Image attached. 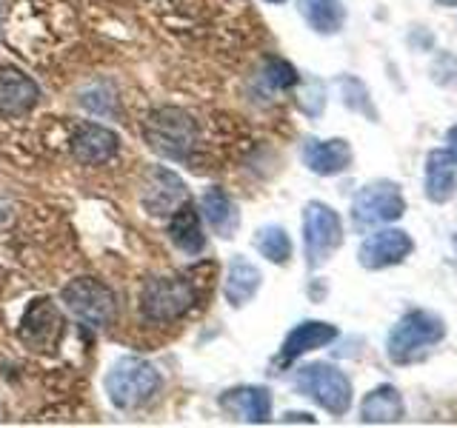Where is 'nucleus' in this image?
I'll return each instance as SVG.
<instances>
[{
  "label": "nucleus",
  "instance_id": "f257e3e1",
  "mask_svg": "<svg viewBox=\"0 0 457 428\" xmlns=\"http://www.w3.org/2000/svg\"><path fill=\"white\" fill-rule=\"evenodd\" d=\"M443 337H446V323L440 314L418 309L397 320V325L389 332V340H386V354L397 366H411L428 357V351Z\"/></svg>",
  "mask_w": 457,
  "mask_h": 428
},
{
  "label": "nucleus",
  "instance_id": "f03ea898",
  "mask_svg": "<svg viewBox=\"0 0 457 428\" xmlns=\"http://www.w3.org/2000/svg\"><path fill=\"white\" fill-rule=\"evenodd\" d=\"M161 371H157L149 360L140 357H120L114 360L109 374H106V394L112 406L120 411H132L161 391Z\"/></svg>",
  "mask_w": 457,
  "mask_h": 428
},
{
  "label": "nucleus",
  "instance_id": "7ed1b4c3",
  "mask_svg": "<svg viewBox=\"0 0 457 428\" xmlns=\"http://www.w3.org/2000/svg\"><path fill=\"white\" fill-rule=\"evenodd\" d=\"M146 143L166 160H189L192 149L197 146V123L183 109L161 106L146 120Z\"/></svg>",
  "mask_w": 457,
  "mask_h": 428
},
{
  "label": "nucleus",
  "instance_id": "20e7f679",
  "mask_svg": "<svg viewBox=\"0 0 457 428\" xmlns=\"http://www.w3.org/2000/svg\"><path fill=\"white\" fill-rule=\"evenodd\" d=\"M295 389L335 417H343L352 408V380L332 363L303 366L295 374Z\"/></svg>",
  "mask_w": 457,
  "mask_h": 428
},
{
  "label": "nucleus",
  "instance_id": "39448f33",
  "mask_svg": "<svg viewBox=\"0 0 457 428\" xmlns=\"http://www.w3.org/2000/svg\"><path fill=\"white\" fill-rule=\"evenodd\" d=\"M197 303V292L183 277H152L140 292V314L149 323H169L183 317Z\"/></svg>",
  "mask_w": 457,
  "mask_h": 428
},
{
  "label": "nucleus",
  "instance_id": "423d86ee",
  "mask_svg": "<svg viewBox=\"0 0 457 428\" xmlns=\"http://www.w3.org/2000/svg\"><path fill=\"white\" fill-rule=\"evenodd\" d=\"M63 306L89 328H109L118 317V303H114L112 289L95 277H78L63 285L61 292Z\"/></svg>",
  "mask_w": 457,
  "mask_h": 428
},
{
  "label": "nucleus",
  "instance_id": "0eeeda50",
  "mask_svg": "<svg viewBox=\"0 0 457 428\" xmlns=\"http://www.w3.org/2000/svg\"><path fill=\"white\" fill-rule=\"evenodd\" d=\"M403 211H406L403 192H400L397 183H389V180L366 183L352 200V223L354 228H361V232L395 223L403 218Z\"/></svg>",
  "mask_w": 457,
  "mask_h": 428
},
{
  "label": "nucleus",
  "instance_id": "6e6552de",
  "mask_svg": "<svg viewBox=\"0 0 457 428\" xmlns=\"http://www.w3.org/2000/svg\"><path fill=\"white\" fill-rule=\"evenodd\" d=\"M340 246H343L340 214L332 206L320 203V200L306 203V209H303V249H306L309 268H320Z\"/></svg>",
  "mask_w": 457,
  "mask_h": 428
},
{
  "label": "nucleus",
  "instance_id": "1a4fd4ad",
  "mask_svg": "<svg viewBox=\"0 0 457 428\" xmlns=\"http://www.w3.org/2000/svg\"><path fill=\"white\" fill-rule=\"evenodd\" d=\"M63 314L52 300H32L21 320V340L35 351H52L63 337Z\"/></svg>",
  "mask_w": 457,
  "mask_h": 428
},
{
  "label": "nucleus",
  "instance_id": "9d476101",
  "mask_svg": "<svg viewBox=\"0 0 457 428\" xmlns=\"http://www.w3.org/2000/svg\"><path fill=\"white\" fill-rule=\"evenodd\" d=\"M414 251V240L403 232V228H380V232L369 235L361 249H357V263L369 271H380L403 263Z\"/></svg>",
  "mask_w": 457,
  "mask_h": 428
},
{
  "label": "nucleus",
  "instance_id": "9b49d317",
  "mask_svg": "<svg viewBox=\"0 0 457 428\" xmlns=\"http://www.w3.org/2000/svg\"><path fill=\"white\" fill-rule=\"evenodd\" d=\"M143 209L154 218H166V214H175V209L180 203H186V183L175 175V171H169L163 166H154L149 175H146V183H143Z\"/></svg>",
  "mask_w": 457,
  "mask_h": 428
},
{
  "label": "nucleus",
  "instance_id": "f8f14e48",
  "mask_svg": "<svg viewBox=\"0 0 457 428\" xmlns=\"http://www.w3.org/2000/svg\"><path fill=\"white\" fill-rule=\"evenodd\" d=\"M69 146L78 163L97 166V163H106L109 157H114V152H118V135L100 123H83L80 128H75Z\"/></svg>",
  "mask_w": 457,
  "mask_h": 428
},
{
  "label": "nucleus",
  "instance_id": "ddd939ff",
  "mask_svg": "<svg viewBox=\"0 0 457 428\" xmlns=\"http://www.w3.org/2000/svg\"><path fill=\"white\" fill-rule=\"evenodd\" d=\"M352 146L349 140L343 137H332V140H318L312 137L303 143V163L309 171L320 177H332V175H340V171H346L352 166Z\"/></svg>",
  "mask_w": 457,
  "mask_h": 428
},
{
  "label": "nucleus",
  "instance_id": "4468645a",
  "mask_svg": "<svg viewBox=\"0 0 457 428\" xmlns=\"http://www.w3.org/2000/svg\"><path fill=\"white\" fill-rule=\"evenodd\" d=\"M220 408L232 414L235 420L261 425L271 417V394L261 385H240V389H232L220 397Z\"/></svg>",
  "mask_w": 457,
  "mask_h": 428
},
{
  "label": "nucleus",
  "instance_id": "2eb2a0df",
  "mask_svg": "<svg viewBox=\"0 0 457 428\" xmlns=\"http://www.w3.org/2000/svg\"><path fill=\"white\" fill-rule=\"evenodd\" d=\"M337 325L332 323H323V320H303L297 323L289 334L283 340V349H280V363H295L297 357H303L314 349H323L328 346L332 340H337Z\"/></svg>",
  "mask_w": 457,
  "mask_h": 428
},
{
  "label": "nucleus",
  "instance_id": "dca6fc26",
  "mask_svg": "<svg viewBox=\"0 0 457 428\" xmlns=\"http://www.w3.org/2000/svg\"><path fill=\"white\" fill-rule=\"evenodd\" d=\"M40 100V89L32 78H26L21 69L4 66L0 69V114L14 118L26 114Z\"/></svg>",
  "mask_w": 457,
  "mask_h": 428
},
{
  "label": "nucleus",
  "instance_id": "f3484780",
  "mask_svg": "<svg viewBox=\"0 0 457 428\" xmlns=\"http://www.w3.org/2000/svg\"><path fill=\"white\" fill-rule=\"evenodd\" d=\"M261 283H263L261 268H257L254 263H249L246 257H235V260L228 263L226 283H223L226 303L235 306V309L252 303V297L261 292Z\"/></svg>",
  "mask_w": 457,
  "mask_h": 428
},
{
  "label": "nucleus",
  "instance_id": "a211bd4d",
  "mask_svg": "<svg viewBox=\"0 0 457 428\" xmlns=\"http://www.w3.org/2000/svg\"><path fill=\"white\" fill-rule=\"evenodd\" d=\"M403 417H406V406L395 385H378L361 403V420L369 425H389V423H400Z\"/></svg>",
  "mask_w": 457,
  "mask_h": 428
},
{
  "label": "nucleus",
  "instance_id": "6ab92c4d",
  "mask_svg": "<svg viewBox=\"0 0 457 428\" xmlns=\"http://www.w3.org/2000/svg\"><path fill=\"white\" fill-rule=\"evenodd\" d=\"M200 211H204L212 232H218L223 240H232L237 235L240 211L223 189H206L204 197H200Z\"/></svg>",
  "mask_w": 457,
  "mask_h": 428
},
{
  "label": "nucleus",
  "instance_id": "aec40b11",
  "mask_svg": "<svg viewBox=\"0 0 457 428\" xmlns=\"http://www.w3.org/2000/svg\"><path fill=\"white\" fill-rule=\"evenodd\" d=\"M457 189V166L449 152H432L426 157V197L432 203H449Z\"/></svg>",
  "mask_w": 457,
  "mask_h": 428
},
{
  "label": "nucleus",
  "instance_id": "412c9836",
  "mask_svg": "<svg viewBox=\"0 0 457 428\" xmlns=\"http://www.w3.org/2000/svg\"><path fill=\"white\" fill-rule=\"evenodd\" d=\"M169 237L186 254L204 251L206 237H204V226H200L197 206H192V203H180L178 206L175 218H171V226H169Z\"/></svg>",
  "mask_w": 457,
  "mask_h": 428
},
{
  "label": "nucleus",
  "instance_id": "4be33fe9",
  "mask_svg": "<svg viewBox=\"0 0 457 428\" xmlns=\"http://www.w3.org/2000/svg\"><path fill=\"white\" fill-rule=\"evenodd\" d=\"M297 9L318 35H337L346 23L343 0H297Z\"/></svg>",
  "mask_w": 457,
  "mask_h": 428
},
{
  "label": "nucleus",
  "instance_id": "5701e85b",
  "mask_svg": "<svg viewBox=\"0 0 457 428\" xmlns=\"http://www.w3.org/2000/svg\"><path fill=\"white\" fill-rule=\"evenodd\" d=\"M254 249L261 251L269 263L283 266L292 260V240L283 226H263L254 235Z\"/></svg>",
  "mask_w": 457,
  "mask_h": 428
},
{
  "label": "nucleus",
  "instance_id": "b1692460",
  "mask_svg": "<svg viewBox=\"0 0 457 428\" xmlns=\"http://www.w3.org/2000/svg\"><path fill=\"white\" fill-rule=\"evenodd\" d=\"M340 89H343V103H346L349 109L369 114L371 120L378 118V111L371 109V103H369V92H366V86H363L361 80H354V78H343V80H340Z\"/></svg>",
  "mask_w": 457,
  "mask_h": 428
},
{
  "label": "nucleus",
  "instance_id": "393cba45",
  "mask_svg": "<svg viewBox=\"0 0 457 428\" xmlns=\"http://www.w3.org/2000/svg\"><path fill=\"white\" fill-rule=\"evenodd\" d=\"M297 80H300V75L292 63L280 61V57H271L266 63V83L271 89H295Z\"/></svg>",
  "mask_w": 457,
  "mask_h": 428
},
{
  "label": "nucleus",
  "instance_id": "a878e982",
  "mask_svg": "<svg viewBox=\"0 0 457 428\" xmlns=\"http://www.w3.org/2000/svg\"><path fill=\"white\" fill-rule=\"evenodd\" d=\"M446 152L452 157V163L457 166V123L449 128V135H446Z\"/></svg>",
  "mask_w": 457,
  "mask_h": 428
},
{
  "label": "nucleus",
  "instance_id": "bb28decb",
  "mask_svg": "<svg viewBox=\"0 0 457 428\" xmlns=\"http://www.w3.org/2000/svg\"><path fill=\"white\" fill-rule=\"evenodd\" d=\"M286 423H314L309 414H286Z\"/></svg>",
  "mask_w": 457,
  "mask_h": 428
},
{
  "label": "nucleus",
  "instance_id": "cd10ccee",
  "mask_svg": "<svg viewBox=\"0 0 457 428\" xmlns=\"http://www.w3.org/2000/svg\"><path fill=\"white\" fill-rule=\"evenodd\" d=\"M440 6H457V0H437Z\"/></svg>",
  "mask_w": 457,
  "mask_h": 428
},
{
  "label": "nucleus",
  "instance_id": "c85d7f7f",
  "mask_svg": "<svg viewBox=\"0 0 457 428\" xmlns=\"http://www.w3.org/2000/svg\"><path fill=\"white\" fill-rule=\"evenodd\" d=\"M266 4H286V0H266Z\"/></svg>",
  "mask_w": 457,
  "mask_h": 428
}]
</instances>
